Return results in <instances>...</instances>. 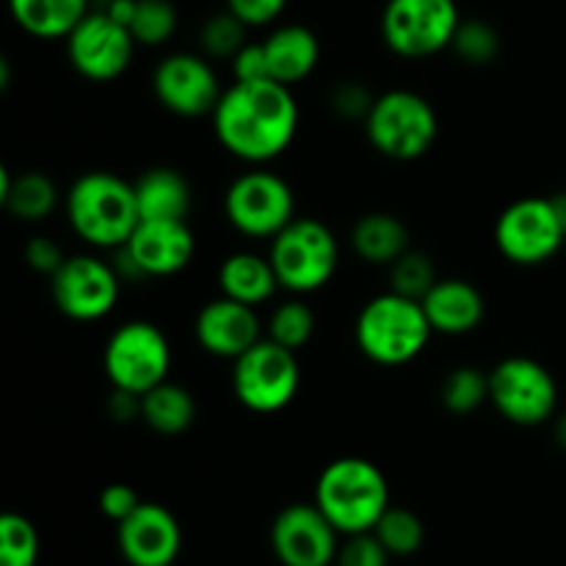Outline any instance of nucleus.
Instances as JSON below:
<instances>
[{
  "label": "nucleus",
  "instance_id": "obj_1",
  "mask_svg": "<svg viewBox=\"0 0 566 566\" xmlns=\"http://www.w3.org/2000/svg\"><path fill=\"white\" fill-rule=\"evenodd\" d=\"M216 138L232 158L263 166L280 158L298 133V103L293 88L276 81L232 83L210 116Z\"/></svg>",
  "mask_w": 566,
  "mask_h": 566
},
{
  "label": "nucleus",
  "instance_id": "obj_2",
  "mask_svg": "<svg viewBox=\"0 0 566 566\" xmlns=\"http://www.w3.org/2000/svg\"><path fill=\"white\" fill-rule=\"evenodd\" d=\"M315 506L340 536L374 534L390 503L385 473L370 459L340 457L321 470Z\"/></svg>",
  "mask_w": 566,
  "mask_h": 566
},
{
  "label": "nucleus",
  "instance_id": "obj_3",
  "mask_svg": "<svg viewBox=\"0 0 566 566\" xmlns=\"http://www.w3.org/2000/svg\"><path fill=\"white\" fill-rule=\"evenodd\" d=\"M66 221L88 247L116 252L142 224L136 188L114 171H86L66 193Z\"/></svg>",
  "mask_w": 566,
  "mask_h": 566
},
{
  "label": "nucleus",
  "instance_id": "obj_4",
  "mask_svg": "<svg viewBox=\"0 0 566 566\" xmlns=\"http://www.w3.org/2000/svg\"><path fill=\"white\" fill-rule=\"evenodd\" d=\"M431 324L423 304L387 291L365 302L359 310L354 337L370 363L381 368H401L423 354L431 340Z\"/></svg>",
  "mask_w": 566,
  "mask_h": 566
},
{
  "label": "nucleus",
  "instance_id": "obj_5",
  "mask_svg": "<svg viewBox=\"0 0 566 566\" xmlns=\"http://www.w3.org/2000/svg\"><path fill=\"white\" fill-rule=\"evenodd\" d=\"M437 133H440V119L434 105L412 88L381 92L365 119V136L370 147L398 164L423 158L434 147Z\"/></svg>",
  "mask_w": 566,
  "mask_h": 566
},
{
  "label": "nucleus",
  "instance_id": "obj_6",
  "mask_svg": "<svg viewBox=\"0 0 566 566\" xmlns=\"http://www.w3.org/2000/svg\"><path fill=\"white\" fill-rule=\"evenodd\" d=\"M462 20L459 0H385L379 17L381 42L398 59H434L451 50Z\"/></svg>",
  "mask_w": 566,
  "mask_h": 566
},
{
  "label": "nucleus",
  "instance_id": "obj_7",
  "mask_svg": "<svg viewBox=\"0 0 566 566\" xmlns=\"http://www.w3.org/2000/svg\"><path fill=\"white\" fill-rule=\"evenodd\" d=\"M269 260L280 287L293 296H307L329 285L340 263V247L321 219L298 216L269 247Z\"/></svg>",
  "mask_w": 566,
  "mask_h": 566
},
{
  "label": "nucleus",
  "instance_id": "obj_8",
  "mask_svg": "<svg viewBox=\"0 0 566 566\" xmlns=\"http://www.w3.org/2000/svg\"><path fill=\"white\" fill-rule=\"evenodd\" d=\"M103 368L111 387L142 398L169 381L171 346L153 321H127L116 326L103 352Z\"/></svg>",
  "mask_w": 566,
  "mask_h": 566
},
{
  "label": "nucleus",
  "instance_id": "obj_9",
  "mask_svg": "<svg viewBox=\"0 0 566 566\" xmlns=\"http://www.w3.org/2000/svg\"><path fill=\"white\" fill-rule=\"evenodd\" d=\"M224 216L232 230L247 238L274 241L296 216V197L287 180L269 169L243 171L224 193Z\"/></svg>",
  "mask_w": 566,
  "mask_h": 566
},
{
  "label": "nucleus",
  "instance_id": "obj_10",
  "mask_svg": "<svg viewBox=\"0 0 566 566\" xmlns=\"http://www.w3.org/2000/svg\"><path fill=\"white\" fill-rule=\"evenodd\" d=\"M298 385H302V368L296 354L276 346L269 337L232 363V392L249 412H282L293 403Z\"/></svg>",
  "mask_w": 566,
  "mask_h": 566
},
{
  "label": "nucleus",
  "instance_id": "obj_11",
  "mask_svg": "<svg viewBox=\"0 0 566 566\" xmlns=\"http://www.w3.org/2000/svg\"><path fill=\"white\" fill-rule=\"evenodd\" d=\"M490 403L514 426H542L556 418L558 385L531 357H506L490 370Z\"/></svg>",
  "mask_w": 566,
  "mask_h": 566
},
{
  "label": "nucleus",
  "instance_id": "obj_12",
  "mask_svg": "<svg viewBox=\"0 0 566 566\" xmlns=\"http://www.w3.org/2000/svg\"><path fill=\"white\" fill-rule=\"evenodd\" d=\"M155 99L180 119L213 116L224 94L213 61L193 50L166 53L153 70Z\"/></svg>",
  "mask_w": 566,
  "mask_h": 566
},
{
  "label": "nucleus",
  "instance_id": "obj_13",
  "mask_svg": "<svg viewBox=\"0 0 566 566\" xmlns=\"http://www.w3.org/2000/svg\"><path fill=\"white\" fill-rule=\"evenodd\" d=\"M566 235L551 199L525 197L509 205L495 221V247L509 263L542 265L562 252Z\"/></svg>",
  "mask_w": 566,
  "mask_h": 566
},
{
  "label": "nucleus",
  "instance_id": "obj_14",
  "mask_svg": "<svg viewBox=\"0 0 566 566\" xmlns=\"http://www.w3.org/2000/svg\"><path fill=\"white\" fill-rule=\"evenodd\" d=\"M64 48L77 75L92 83H111L130 70L138 44L130 28L116 22L105 11L92 9L66 36Z\"/></svg>",
  "mask_w": 566,
  "mask_h": 566
},
{
  "label": "nucleus",
  "instance_id": "obj_15",
  "mask_svg": "<svg viewBox=\"0 0 566 566\" xmlns=\"http://www.w3.org/2000/svg\"><path fill=\"white\" fill-rule=\"evenodd\" d=\"M122 280L114 263L94 254H70L59 274L50 280L53 302L66 318L99 321L119 302Z\"/></svg>",
  "mask_w": 566,
  "mask_h": 566
},
{
  "label": "nucleus",
  "instance_id": "obj_16",
  "mask_svg": "<svg viewBox=\"0 0 566 566\" xmlns=\"http://www.w3.org/2000/svg\"><path fill=\"white\" fill-rule=\"evenodd\" d=\"M271 551L282 566H332L340 534L315 503H291L271 523Z\"/></svg>",
  "mask_w": 566,
  "mask_h": 566
},
{
  "label": "nucleus",
  "instance_id": "obj_17",
  "mask_svg": "<svg viewBox=\"0 0 566 566\" xmlns=\"http://www.w3.org/2000/svg\"><path fill=\"white\" fill-rule=\"evenodd\" d=\"M116 542L130 566H171L182 551L180 520L160 503L144 501L116 525Z\"/></svg>",
  "mask_w": 566,
  "mask_h": 566
},
{
  "label": "nucleus",
  "instance_id": "obj_18",
  "mask_svg": "<svg viewBox=\"0 0 566 566\" xmlns=\"http://www.w3.org/2000/svg\"><path fill=\"white\" fill-rule=\"evenodd\" d=\"M125 252L144 280H164L188 269L197 254V238L188 221H142Z\"/></svg>",
  "mask_w": 566,
  "mask_h": 566
},
{
  "label": "nucleus",
  "instance_id": "obj_19",
  "mask_svg": "<svg viewBox=\"0 0 566 566\" xmlns=\"http://www.w3.org/2000/svg\"><path fill=\"white\" fill-rule=\"evenodd\" d=\"M193 335H197V343L210 357L232 359V363L263 340L254 307H247V304H238L224 296L210 298L199 310L197 321H193Z\"/></svg>",
  "mask_w": 566,
  "mask_h": 566
},
{
  "label": "nucleus",
  "instance_id": "obj_20",
  "mask_svg": "<svg viewBox=\"0 0 566 566\" xmlns=\"http://www.w3.org/2000/svg\"><path fill=\"white\" fill-rule=\"evenodd\" d=\"M271 81L293 88L321 64V39L304 22H280L263 39Z\"/></svg>",
  "mask_w": 566,
  "mask_h": 566
},
{
  "label": "nucleus",
  "instance_id": "obj_21",
  "mask_svg": "<svg viewBox=\"0 0 566 566\" xmlns=\"http://www.w3.org/2000/svg\"><path fill=\"white\" fill-rule=\"evenodd\" d=\"M420 304H423L431 332L448 337L470 335L473 329H479L486 315V302L479 287L459 276L437 282Z\"/></svg>",
  "mask_w": 566,
  "mask_h": 566
},
{
  "label": "nucleus",
  "instance_id": "obj_22",
  "mask_svg": "<svg viewBox=\"0 0 566 566\" xmlns=\"http://www.w3.org/2000/svg\"><path fill=\"white\" fill-rule=\"evenodd\" d=\"M136 205L142 221H188L191 213V186L182 171L155 166L136 182Z\"/></svg>",
  "mask_w": 566,
  "mask_h": 566
},
{
  "label": "nucleus",
  "instance_id": "obj_23",
  "mask_svg": "<svg viewBox=\"0 0 566 566\" xmlns=\"http://www.w3.org/2000/svg\"><path fill=\"white\" fill-rule=\"evenodd\" d=\"M92 11V0H9V14L22 33L39 42L64 39Z\"/></svg>",
  "mask_w": 566,
  "mask_h": 566
},
{
  "label": "nucleus",
  "instance_id": "obj_24",
  "mask_svg": "<svg viewBox=\"0 0 566 566\" xmlns=\"http://www.w3.org/2000/svg\"><path fill=\"white\" fill-rule=\"evenodd\" d=\"M280 287L269 254L235 252L219 265V291L224 298H232L247 307H260L269 302Z\"/></svg>",
  "mask_w": 566,
  "mask_h": 566
},
{
  "label": "nucleus",
  "instance_id": "obj_25",
  "mask_svg": "<svg viewBox=\"0 0 566 566\" xmlns=\"http://www.w3.org/2000/svg\"><path fill=\"white\" fill-rule=\"evenodd\" d=\"M352 249L363 263L390 269L409 252V230L398 216L370 210L352 227Z\"/></svg>",
  "mask_w": 566,
  "mask_h": 566
},
{
  "label": "nucleus",
  "instance_id": "obj_26",
  "mask_svg": "<svg viewBox=\"0 0 566 566\" xmlns=\"http://www.w3.org/2000/svg\"><path fill=\"white\" fill-rule=\"evenodd\" d=\"M0 205L20 221H42L59 205V188L42 171L0 169Z\"/></svg>",
  "mask_w": 566,
  "mask_h": 566
},
{
  "label": "nucleus",
  "instance_id": "obj_27",
  "mask_svg": "<svg viewBox=\"0 0 566 566\" xmlns=\"http://www.w3.org/2000/svg\"><path fill=\"white\" fill-rule=\"evenodd\" d=\"M142 420L155 434L177 437L191 429L197 420V398L188 387L164 381L142 396Z\"/></svg>",
  "mask_w": 566,
  "mask_h": 566
},
{
  "label": "nucleus",
  "instance_id": "obj_28",
  "mask_svg": "<svg viewBox=\"0 0 566 566\" xmlns=\"http://www.w3.org/2000/svg\"><path fill=\"white\" fill-rule=\"evenodd\" d=\"M199 53L210 61H232L252 39H249V28L238 20L232 11L219 9L208 14L199 25L197 33Z\"/></svg>",
  "mask_w": 566,
  "mask_h": 566
},
{
  "label": "nucleus",
  "instance_id": "obj_29",
  "mask_svg": "<svg viewBox=\"0 0 566 566\" xmlns=\"http://www.w3.org/2000/svg\"><path fill=\"white\" fill-rule=\"evenodd\" d=\"M440 401L451 415H470L490 401V374L475 365L448 370L440 385Z\"/></svg>",
  "mask_w": 566,
  "mask_h": 566
},
{
  "label": "nucleus",
  "instance_id": "obj_30",
  "mask_svg": "<svg viewBox=\"0 0 566 566\" xmlns=\"http://www.w3.org/2000/svg\"><path fill=\"white\" fill-rule=\"evenodd\" d=\"M180 28V9L175 0H136L130 33L138 48H164Z\"/></svg>",
  "mask_w": 566,
  "mask_h": 566
},
{
  "label": "nucleus",
  "instance_id": "obj_31",
  "mask_svg": "<svg viewBox=\"0 0 566 566\" xmlns=\"http://www.w3.org/2000/svg\"><path fill=\"white\" fill-rule=\"evenodd\" d=\"M374 536L390 553V558H409L423 547L426 525L412 509L390 506L374 528Z\"/></svg>",
  "mask_w": 566,
  "mask_h": 566
},
{
  "label": "nucleus",
  "instance_id": "obj_32",
  "mask_svg": "<svg viewBox=\"0 0 566 566\" xmlns=\"http://www.w3.org/2000/svg\"><path fill=\"white\" fill-rule=\"evenodd\" d=\"M503 39L497 28L484 17H464L453 36L451 53L468 66H490L501 55Z\"/></svg>",
  "mask_w": 566,
  "mask_h": 566
},
{
  "label": "nucleus",
  "instance_id": "obj_33",
  "mask_svg": "<svg viewBox=\"0 0 566 566\" xmlns=\"http://www.w3.org/2000/svg\"><path fill=\"white\" fill-rule=\"evenodd\" d=\"M315 335V313L304 298H287L269 318V340L296 354Z\"/></svg>",
  "mask_w": 566,
  "mask_h": 566
},
{
  "label": "nucleus",
  "instance_id": "obj_34",
  "mask_svg": "<svg viewBox=\"0 0 566 566\" xmlns=\"http://www.w3.org/2000/svg\"><path fill=\"white\" fill-rule=\"evenodd\" d=\"M39 531L28 517L6 512L0 517V566H36Z\"/></svg>",
  "mask_w": 566,
  "mask_h": 566
},
{
  "label": "nucleus",
  "instance_id": "obj_35",
  "mask_svg": "<svg viewBox=\"0 0 566 566\" xmlns=\"http://www.w3.org/2000/svg\"><path fill=\"white\" fill-rule=\"evenodd\" d=\"M440 282L434 269V260L426 252H412L409 249L401 260L390 265V291L398 296L415 298V302H423L426 293Z\"/></svg>",
  "mask_w": 566,
  "mask_h": 566
},
{
  "label": "nucleus",
  "instance_id": "obj_36",
  "mask_svg": "<svg viewBox=\"0 0 566 566\" xmlns=\"http://www.w3.org/2000/svg\"><path fill=\"white\" fill-rule=\"evenodd\" d=\"M376 97L379 94L370 92L363 81H343L332 88L329 94V108L332 114H337L340 119L354 122V119H368L370 108H374Z\"/></svg>",
  "mask_w": 566,
  "mask_h": 566
},
{
  "label": "nucleus",
  "instance_id": "obj_37",
  "mask_svg": "<svg viewBox=\"0 0 566 566\" xmlns=\"http://www.w3.org/2000/svg\"><path fill=\"white\" fill-rule=\"evenodd\" d=\"M390 553L381 547V542L374 534L346 536V542L337 551L335 566H387Z\"/></svg>",
  "mask_w": 566,
  "mask_h": 566
},
{
  "label": "nucleus",
  "instance_id": "obj_38",
  "mask_svg": "<svg viewBox=\"0 0 566 566\" xmlns=\"http://www.w3.org/2000/svg\"><path fill=\"white\" fill-rule=\"evenodd\" d=\"M287 6H291V0H224V9L232 11L249 31L274 28Z\"/></svg>",
  "mask_w": 566,
  "mask_h": 566
},
{
  "label": "nucleus",
  "instance_id": "obj_39",
  "mask_svg": "<svg viewBox=\"0 0 566 566\" xmlns=\"http://www.w3.org/2000/svg\"><path fill=\"white\" fill-rule=\"evenodd\" d=\"M232 83H260L271 81L269 59H265L263 42H249L235 59L230 61Z\"/></svg>",
  "mask_w": 566,
  "mask_h": 566
},
{
  "label": "nucleus",
  "instance_id": "obj_40",
  "mask_svg": "<svg viewBox=\"0 0 566 566\" xmlns=\"http://www.w3.org/2000/svg\"><path fill=\"white\" fill-rule=\"evenodd\" d=\"M142 503L138 492L127 484H108L99 492V512H103V517L114 520L116 525L125 523Z\"/></svg>",
  "mask_w": 566,
  "mask_h": 566
},
{
  "label": "nucleus",
  "instance_id": "obj_41",
  "mask_svg": "<svg viewBox=\"0 0 566 566\" xmlns=\"http://www.w3.org/2000/svg\"><path fill=\"white\" fill-rule=\"evenodd\" d=\"M25 260H28V265L36 271V274H48L50 280H53V276L59 274L61 265L66 263V254H64V249L53 241V238L36 235L28 241Z\"/></svg>",
  "mask_w": 566,
  "mask_h": 566
},
{
  "label": "nucleus",
  "instance_id": "obj_42",
  "mask_svg": "<svg viewBox=\"0 0 566 566\" xmlns=\"http://www.w3.org/2000/svg\"><path fill=\"white\" fill-rule=\"evenodd\" d=\"M108 415L119 423H127L130 418H142V398L114 390L108 398Z\"/></svg>",
  "mask_w": 566,
  "mask_h": 566
},
{
  "label": "nucleus",
  "instance_id": "obj_43",
  "mask_svg": "<svg viewBox=\"0 0 566 566\" xmlns=\"http://www.w3.org/2000/svg\"><path fill=\"white\" fill-rule=\"evenodd\" d=\"M551 205H553V210H556L558 224H562V230H564V235H566V191L553 193V197H551Z\"/></svg>",
  "mask_w": 566,
  "mask_h": 566
},
{
  "label": "nucleus",
  "instance_id": "obj_44",
  "mask_svg": "<svg viewBox=\"0 0 566 566\" xmlns=\"http://www.w3.org/2000/svg\"><path fill=\"white\" fill-rule=\"evenodd\" d=\"M553 431H556V442L566 451V412L558 415L556 426H553Z\"/></svg>",
  "mask_w": 566,
  "mask_h": 566
}]
</instances>
